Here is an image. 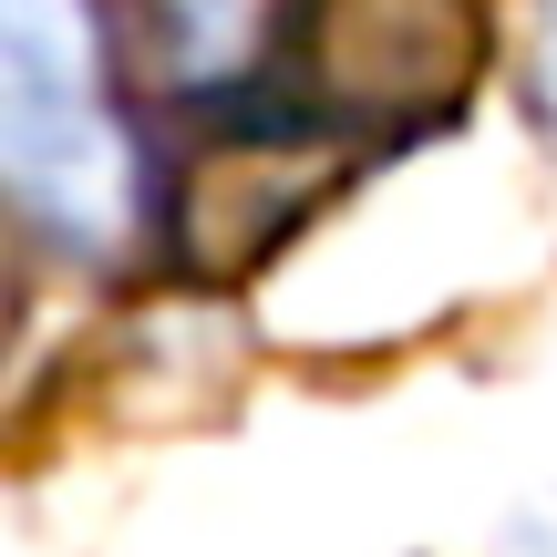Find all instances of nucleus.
<instances>
[{"label": "nucleus", "mask_w": 557, "mask_h": 557, "mask_svg": "<svg viewBox=\"0 0 557 557\" xmlns=\"http://www.w3.org/2000/svg\"><path fill=\"white\" fill-rule=\"evenodd\" d=\"M269 0H114V41L165 94H227L269 52Z\"/></svg>", "instance_id": "obj_3"}, {"label": "nucleus", "mask_w": 557, "mask_h": 557, "mask_svg": "<svg viewBox=\"0 0 557 557\" xmlns=\"http://www.w3.org/2000/svg\"><path fill=\"white\" fill-rule=\"evenodd\" d=\"M320 73L372 114L444 103L475 73V0H341L320 32Z\"/></svg>", "instance_id": "obj_2"}, {"label": "nucleus", "mask_w": 557, "mask_h": 557, "mask_svg": "<svg viewBox=\"0 0 557 557\" xmlns=\"http://www.w3.org/2000/svg\"><path fill=\"white\" fill-rule=\"evenodd\" d=\"M0 135H11V186L62 248H114L124 207V145L103 124L83 52L62 41L52 0H11L0 11Z\"/></svg>", "instance_id": "obj_1"}]
</instances>
